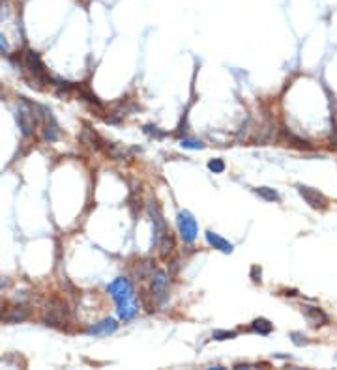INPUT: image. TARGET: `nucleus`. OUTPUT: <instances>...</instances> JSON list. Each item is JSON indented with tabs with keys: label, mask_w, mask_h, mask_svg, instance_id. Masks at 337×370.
<instances>
[{
	"label": "nucleus",
	"mask_w": 337,
	"mask_h": 370,
	"mask_svg": "<svg viewBox=\"0 0 337 370\" xmlns=\"http://www.w3.org/2000/svg\"><path fill=\"white\" fill-rule=\"evenodd\" d=\"M107 292L111 293V297L115 299L118 316L122 318L124 322L135 318L139 308H137V305H135V301H133V286H131V282L128 278L126 277L115 278V280L107 286Z\"/></svg>",
	"instance_id": "obj_1"
},
{
	"label": "nucleus",
	"mask_w": 337,
	"mask_h": 370,
	"mask_svg": "<svg viewBox=\"0 0 337 370\" xmlns=\"http://www.w3.org/2000/svg\"><path fill=\"white\" fill-rule=\"evenodd\" d=\"M178 232H180V238L184 243H193L197 239V234H199V226H197L195 217L185 209L178 213Z\"/></svg>",
	"instance_id": "obj_2"
},
{
	"label": "nucleus",
	"mask_w": 337,
	"mask_h": 370,
	"mask_svg": "<svg viewBox=\"0 0 337 370\" xmlns=\"http://www.w3.org/2000/svg\"><path fill=\"white\" fill-rule=\"evenodd\" d=\"M300 196L306 200V204H309V208L313 209H326L328 208V200L322 193H319L313 187H307V185H296Z\"/></svg>",
	"instance_id": "obj_3"
},
{
	"label": "nucleus",
	"mask_w": 337,
	"mask_h": 370,
	"mask_svg": "<svg viewBox=\"0 0 337 370\" xmlns=\"http://www.w3.org/2000/svg\"><path fill=\"white\" fill-rule=\"evenodd\" d=\"M148 213L152 217V224H154V245L158 247L160 245V241L163 239V236L168 232V228H167V224H165L163 215H161L160 208H158L154 202L148 204Z\"/></svg>",
	"instance_id": "obj_4"
},
{
	"label": "nucleus",
	"mask_w": 337,
	"mask_h": 370,
	"mask_svg": "<svg viewBox=\"0 0 337 370\" xmlns=\"http://www.w3.org/2000/svg\"><path fill=\"white\" fill-rule=\"evenodd\" d=\"M152 297L158 301H163L167 297V290H168V275L165 271L158 270L156 273L152 275Z\"/></svg>",
	"instance_id": "obj_5"
},
{
	"label": "nucleus",
	"mask_w": 337,
	"mask_h": 370,
	"mask_svg": "<svg viewBox=\"0 0 337 370\" xmlns=\"http://www.w3.org/2000/svg\"><path fill=\"white\" fill-rule=\"evenodd\" d=\"M302 312L309 324L313 327H321V325L328 324V316L324 314V310L319 307H311V305H302Z\"/></svg>",
	"instance_id": "obj_6"
},
{
	"label": "nucleus",
	"mask_w": 337,
	"mask_h": 370,
	"mask_svg": "<svg viewBox=\"0 0 337 370\" xmlns=\"http://www.w3.org/2000/svg\"><path fill=\"white\" fill-rule=\"evenodd\" d=\"M24 66L30 70V73L34 75V77H45V66H43V62L39 60L38 53H34V51H28L26 53V60H24Z\"/></svg>",
	"instance_id": "obj_7"
},
{
	"label": "nucleus",
	"mask_w": 337,
	"mask_h": 370,
	"mask_svg": "<svg viewBox=\"0 0 337 370\" xmlns=\"http://www.w3.org/2000/svg\"><path fill=\"white\" fill-rule=\"evenodd\" d=\"M206 241L214 247V249L221 251V253H225V255H230V253L234 251V245H232L230 241H227L225 238H221L219 234H215V232H212V230L206 232Z\"/></svg>",
	"instance_id": "obj_8"
},
{
	"label": "nucleus",
	"mask_w": 337,
	"mask_h": 370,
	"mask_svg": "<svg viewBox=\"0 0 337 370\" xmlns=\"http://www.w3.org/2000/svg\"><path fill=\"white\" fill-rule=\"evenodd\" d=\"M118 329V324H116L113 318H105L101 320L100 324H94L92 327H88V335H94V337H100V335H109V333H115Z\"/></svg>",
	"instance_id": "obj_9"
},
{
	"label": "nucleus",
	"mask_w": 337,
	"mask_h": 370,
	"mask_svg": "<svg viewBox=\"0 0 337 370\" xmlns=\"http://www.w3.org/2000/svg\"><path fill=\"white\" fill-rule=\"evenodd\" d=\"M43 139L49 140V142H54V140L60 139V129H58L56 122L53 120V116H49V123H47L45 129H43Z\"/></svg>",
	"instance_id": "obj_10"
},
{
	"label": "nucleus",
	"mask_w": 337,
	"mask_h": 370,
	"mask_svg": "<svg viewBox=\"0 0 337 370\" xmlns=\"http://www.w3.org/2000/svg\"><path fill=\"white\" fill-rule=\"evenodd\" d=\"M272 329H274V325L270 324L266 318H257L251 324V331L259 333L262 337H268L270 333H272Z\"/></svg>",
	"instance_id": "obj_11"
},
{
	"label": "nucleus",
	"mask_w": 337,
	"mask_h": 370,
	"mask_svg": "<svg viewBox=\"0 0 337 370\" xmlns=\"http://www.w3.org/2000/svg\"><path fill=\"white\" fill-rule=\"evenodd\" d=\"M81 139L88 144V146H94V148H100L101 146V139H100V135L96 131H92L90 127H84V131L83 135H81Z\"/></svg>",
	"instance_id": "obj_12"
},
{
	"label": "nucleus",
	"mask_w": 337,
	"mask_h": 370,
	"mask_svg": "<svg viewBox=\"0 0 337 370\" xmlns=\"http://www.w3.org/2000/svg\"><path fill=\"white\" fill-rule=\"evenodd\" d=\"M160 253H161V256H167L172 249H174V238H172V234L170 232H167L165 236H163V239L160 241Z\"/></svg>",
	"instance_id": "obj_13"
},
{
	"label": "nucleus",
	"mask_w": 337,
	"mask_h": 370,
	"mask_svg": "<svg viewBox=\"0 0 337 370\" xmlns=\"http://www.w3.org/2000/svg\"><path fill=\"white\" fill-rule=\"evenodd\" d=\"M255 193L259 194L261 198H264L266 202H277V200H279V194H277V191L270 189V187H257V189H255Z\"/></svg>",
	"instance_id": "obj_14"
},
{
	"label": "nucleus",
	"mask_w": 337,
	"mask_h": 370,
	"mask_svg": "<svg viewBox=\"0 0 337 370\" xmlns=\"http://www.w3.org/2000/svg\"><path fill=\"white\" fill-rule=\"evenodd\" d=\"M107 154L111 155L113 159H116V161H124V159H128V152H126L122 146H118V144L107 146Z\"/></svg>",
	"instance_id": "obj_15"
},
{
	"label": "nucleus",
	"mask_w": 337,
	"mask_h": 370,
	"mask_svg": "<svg viewBox=\"0 0 337 370\" xmlns=\"http://www.w3.org/2000/svg\"><path fill=\"white\" fill-rule=\"evenodd\" d=\"M208 169L212 170L214 174H221V172H225V161L223 159H210L208 161Z\"/></svg>",
	"instance_id": "obj_16"
},
{
	"label": "nucleus",
	"mask_w": 337,
	"mask_h": 370,
	"mask_svg": "<svg viewBox=\"0 0 337 370\" xmlns=\"http://www.w3.org/2000/svg\"><path fill=\"white\" fill-rule=\"evenodd\" d=\"M180 146L187 148V150H202L204 144L200 140H193V139H182L180 140Z\"/></svg>",
	"instance_id": "obj_17"
},
{
	"label": "nucleus",
	"mask_w": 337,
	"mask_h": 370,
	"mask_svg": "<svg viewBox=\"0 0 337 370\" xmlns=\"http://www.w3.org/2000/svg\"><path fill=\"white\" fill-rule=\"evenodd\" d=\"M236 333L234 331H214V339L215 340H229V339H234Z\"/></svg>",
	"instance_id": "obj_18"
},
{
	"label": "nucleus",
	"mask_w": 337,
	"mask_h": 370,
	"mask_svg": "<svg viewBox=\"0 0 337 370\" xmlns=\"http://www.w3.org/2000/svg\"><path fill=\"white\" fill-rule=\"evenodd\" d=\"M145 133L146 135H152V137H158V139L165 137V133L158 131V127H154V125H145Z\"/></svg>",
	"instance_id": "obj_19"
},
{
	"label": "nucleus",
	"mask_w": 337,
	"mask_h": 370,
	"mask_svg": "<svg viewBox=\"0 0 337 370\" xmlns=\"http://www.w3.org/2000/svg\"><path fill=\"white\" fill-rule=\"evenodd\" d=\"M292 342H294L296 346H304V344H309V340H307L304 335H300V333H292Z\"/></svg>",
	"instance_id": "obj_20"
},
{
	"label": "nucleus",
	"mask_w": 337,
	"mask_h": 370,
	"mask_svg": "<svg viewBox=\"0 0 337 370\" xmlns=\"http://www.w3.org/2000/svg\"><path fill=\"white\" fill-rule=\"evenodd\" d=\"M251 277L255 282H261V270H259L257 266H253L251 268Z\"/></svg>",
	"instance_id": "obj_21"
},
{
	"label": "nucleus",
	"mask_w": 337,
	"mask_h": 370,
	"mask_svg": "<svg viewBox=\"0 0 337 370\" xmlns=\"http://www.w3.org/2000/svg\"><path fill=\"white\" fill-rule=\"evenodd\" d=\"M6 51H8V41L0 34V53H6Z\"/></svg>",
	"instance_id": "obj_22"
},
{
	"label": "nucleus",
	"mask_w": 337,
	"mask_h": 370,
	"mask_svg": "<svg viewBox=\"0 0 337 370\" xmlns=\"http://www.w3.org/2000/svg\"><path fill=\"white\" fill-rule=\"evenodd\" d=\"M336 142H337V137H336Z\"/></svg>",
	"instance_id": "obj_23"
}]
</instances>
